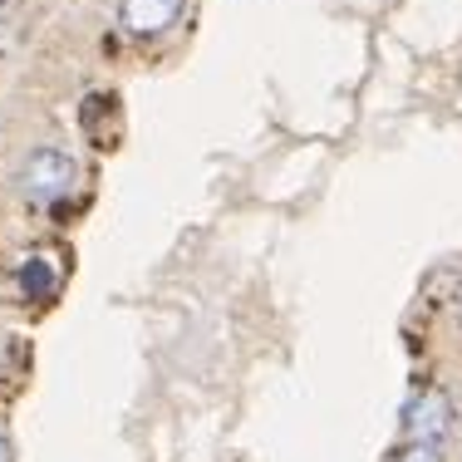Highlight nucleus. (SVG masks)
I'll list each match as a JSON object with an SVG mask.
<instances>
[{
	"label": "nucleus",
	"instance_id": "4",
	"mask_svg": "<svg viewBox=\"0 0 462 462\" xmlns=\"http://www.w3.org/2000/svg\"><path fill=\"white\" fill-rule=\"evenodd\" d=\"M79 128H84V138H89V143H98V148H114L118 134H124V104H118V94L114 89L84 94Z\"/></svg>",
	"mask_w": 462,
	"mask_h": 462
},
{
	"label": "nucleus",
	"instance_id": "2",
	"mask_svg": "<svg viewBox=\"0 0 462 462\" xmlns=\"http://www.w3.org/2000/svg\"><path fill=\"white\" fill-rule=\"evenodd\" d=\"M10 285H15L20 305H50L54 295H60V285H64V261L54 256L50 246H35V251H25V256L15 261Z\"/></svg>",
	"mask_w": 462,
	"mask_h": 462
},
{
	"label": "nucleus",
	"instance_id": "3",
	"mask_svg": "<svg viewBox=\"0 0 462 462\" xmlns=\"http://www.w3.org/2000/svg\"><path fill=\"white\" fill-rule=\"evenodd\" d=\"M403 433L409 443L438 448L448 433H453V399L443 389H418L409 403H403Z\"/></svg>",
	"mask_w": 462,
	"mask_h": 462
},
{
	"label": "nucleus",
	"instance_id": "6",
	"mask_svg": "<svg viewBox=\"0 0 462 462\" xmlns=\"http://www.w3.org/2000/svg\"><path fill=\"white\" fill-rule=\"evenodd\" d=\"M399 462H443V453H438V448H423V443H409L399 453Z\"/></svg>",
	"mask_w": 462,
	"mask_h": 462
},
{
	"label": "nucleus",
	"instance_id": "7",
	"mask_svg": "<svg viewBox=\"0 0 462 462\" xmlns=\"http://www.w3.org/2000/svg\"><path fill=\"white\" fill-rule=\"evenodd\" d=\"M0 462H15V453H10V438L0 433Z\"/></svg>",
	"mask_w": 462,
	"mask_h": 462
},
{
	"label": "nucleus",
	"instance_id": "5",
	"mask_svg": "<svg viewBox=\"0 0 462 462\" xmlns=\"http://www.w3.org/2000/svg\"><path fill=\"white\" fill-rule=\"evenodd\" d=\"M182 15V0H118V30L124 35H162Z\"/></svg>",
	"mask_w": 462,
	"mask_h": 462
},
{
	"label": "nucleus",
	"instance_id": "1",
	"mask_svg": "<svg viewBox=\"0 0 462 462\" xmlns=\"http://www.w3.org/2000/svg\"><path fill=\"white\" fill-rule=\"evenodd\" d=\"M74 182V158L64 148H35L20 162V197L35 207H50L54 197H64Z\"/></svg>",
	"mask_w": 462,
	"mask_h": 462
},
{
	"label": "nucleus",
	"instance_id": "8",
	"mask_svg": "<svg viewBox=\"0 0 462 462\" xmlns=\"http://www.w3.org/2000/svg\"><path fill=\"white\" fill-rule=\"evenodd\" d=\"M453 310L462 315V285H457V291H453Z\"/></svg>",
	"mask_w": 462,
	"mask_h": 462
}]
</instances>
